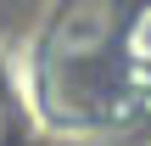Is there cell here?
<instances>
[{"instance_id":"cell-1","label":"cell","mask_w":151,"mask_h":146,"mask_svg":"<svg viewBox=\"0 0 151 146\" xmlns=\"http://www.w3.org/2000/svg\"><path fill=\"white\" fill-rule=\"evenodd\" d=\"M0 146H6V107H0Z\"/></svg>"}]
</instances>
